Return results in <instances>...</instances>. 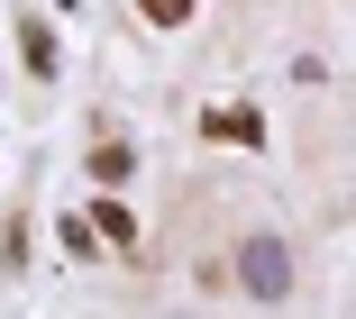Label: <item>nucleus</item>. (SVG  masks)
Listing matches in <instances>:
<instances>
[{
	"label": "nucleus",
	"mask_w": 356,
	"mask_h": 319,
	"mask_svg": "<svg viewBox=\"0 0 356 319\" xmlns=\"http://www.w3.org/2000/svg\"><path fill=\"white\" fill-rule=\"evenodd\" d=\"M247 283H256V301H274L283 283H293V265H283V247H274V237H256V247H247Z\"/></svg>",
	"instance_id": "nucleus-1"
}]
</instances>
